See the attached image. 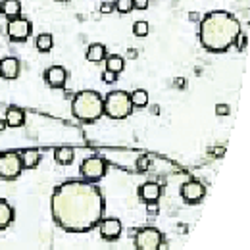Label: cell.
I'll return each mask as SVG.
<instances>
[{
  "instance_id": "cell-1",
  "label": "cell",
  "mask_w": 250,
  "mask_h": 250,
  "mask_svg": "<svg viewBox=\"0 0 250 250\" xmlns=\"http://www.w3.org/2000/svg\"><path fill=\"white\" fill-rule=\"evenodd\" d=\"M52 214L62 229L85 233L102 219L104 198L89 181H68L52 195Z\"/></svg>"
},
{
  "instance_id": "cell-2",
  "label": "cell",
  "mask_w": 250,
  "mask_h": 250,
  "mask_svg": "<svg viewBox=\"0 0 250 250\" xmlns=\"http://www.w3.org/2000/svg\"><path fill=\"white\" fill-rule=\"evenodd\" d=\"M241 33V23L235 16L227 12H210L200 19V42L206 50L223 52Z\"/></svg>"
},
{
  "instance_id": "cell-3",
  "label": "cell",
  "mask_w": 250,
  "mask_h": 250,
  "mask_svg": "<svg viewBox=\"0 0 250 250\" xmlns=\"http://www.w3.org/2000/svg\"><path fill=\"white\" fill-rule=\"evenodd\" d=\"M71 112L79 122H96L104 116V98L94 90H81L73 98Z\"/></svg>"
},
{
  "instance_id": "cell-4",
  "label": "cell",
  "mask_w": 250,
  "mask_h": 250,
  "mask_svg": "<svg viewBox=\"0 0 250 250\" xmlns=\"http://www.w3.org/2000/svg\"><path fill=\"white\" fill-rule=\"evenodd\" d=\"M133 112L129 94L124 90H112L104 98V114L112 120H125Z\"/></svg>"
},
{
  "instance_id": "cell-5",
  "label": "cell",
  "mask_w": 250,
  "mask_h": 250,
  "mask_svg": "<svg viewBox=\"0 0 250 250\" xmlns=\"http://www.w3.org/2000/svg\"><path fill=\"white\" fill-rule=\"evenodd\" d=\"M137 250H160L162 247V233L154 227H144L135 237Z\"/></svg>"
},
{
  "instance_id": "cell-6",
  "label": "cell",
  "mask_w": 250,
  "mask_h": 250,
  "mask_svg": "<svg viewBox=\"0 0 250 250\" xmlns=\"http://www.w3.org/2000/svg\"><path fill=\"white\" fill-rule=\"evenodd\" d=\"M106 173V162L98 156H90V158H85L83 164H81V175L89 183H94V181H100Z\"/></svg>"
},
{
  "instance_id": "cell-7",
  "label": "cell",
  "mask_w": 250,
  "mask_h": 250,
  "mask_svg": "<svg viewBox=\"0 0 250 250\" xmlns=\"http://www.w3.org/2000/svg\"><path fill=\"white\" fill-rule=\"evenodd\" d=\"M21 160L19 154L4 152L0 154V177L2 179H16L21 173Z\"/></svg>"
},
{
  "instance_id": "cell-8",
  "label": "cell",
  "mask_w": 250,
  "mask_h": 250,
  "mask_svg": "<svg viewBox=\"0 0 250 250\" xmlns=\"http://www.w3.org/2000/svg\"><path fill=\"white\" fill-rule=\"evenodd\" d=\"M8 35L12 41H25L31 35V21L23 18H14L8 23Z\"/></svg>"
},
{
  "instance_id": "cell-9",
  "label": "cell",
  "mask_w": 250,
  "mask_h": 250,
  "mask_svg": "<svg viewBox=\"0 0 250 250\" xmlns=\"http://www.w3.org/2000/svg\"><path fill=\"white\" fill-rule=\"evenodd\" d=\"M204 185L202 183H198V181H187L183 187H181V196H183V200L185 202H189V204H196V202H200L202 198H204Z\"/></svg>"
},
{
  "instance_id": "cell-10",
  "label": "cell",
  "mask_w": 250,
  "mask_h": 250,
  "mask_svg": "<svg viewBox=\"0 0 250 250\" xmlns=\"http://www.w3.org/2000/svg\"><path fill=\"white\" fill-rule=\"evenodd\" d=\"M100 227V235L106 241H116L122 235V221L116 217H108V219H100L98 221Z\"/></svg>"
},
{
  "instance_id": "cell-11",
  "label": "cell",
  "mask_w": 250,
  "mask_h": 250,
  "mask_svg": "<svg viewBox=\"0 0 250 250\" xmlns=\"http://www.w3.org/2000/svg\"><path fill=\"white\" fill-rule=\"evenodd\" d=\"M44 79H46L48 87H52V89H62V87L66 85L68 73H66V70H64V68H60V66H52V68H48V70H46Z\"/></svg>"
},
{
  "instance_id": "cell-12",
  "label": "cell",
  "mask_w": 250,
  "mask_h": 250,
  "mask_svg": "<svg viewBox=\"0 0 250 250\" xmlns=\"http://www.w3.org/2000/svg\"><path fill=\"white\" fill-rule=\"evenodd\" d=\"M160 195H162V189H160V185L154 183V181L144 183V185L141 187V191H139V196H141L146 204H148V202H158Z\"/></svg>"
},
{
  "instance_id": "cell-13",
  "label": "cell",
  "mask_w": 250,
  "mask_h": 250,
  "mask_svg": "<svg viewBox=\"0 0 250 250\" xmlns=\"http://www.w3.org/2000/svg\"><path fill=\"white\" fill-rule=\"evenodd\" d=\"M19 73V62L16 58H2L0 60V77L2 79H16Z\"/></svg>"
},
{
  "instance_id": "cell-14",
  "label": "cell",
  "mask_w": 250,
  "mask_h": 250,
  "mask_svg": "<svg viewBox=\"0 0 250 250\" xmlns=\"http://www.w3.org/2000/svg\"><path fill=\"white\" fill-rule=\"evenodd\" d=\"M0 12H2L6 18H10V19L19 18V12H21V2H19V0H4V2L0 4Z\"/></svg>"
},
{
  "instance_id": "cell-15",
  "label": "cell",
  "mask_w": 250,
  "mask_h": 250,
  "mask_svg": "<svg viewBox=\"0 0 250 250\" xmlns=\"http://www.w3.org/2000/svg\"><path fill=\"white\" fill-rule=\"evenodd\" d=\"M54 158H56V162H58V164H62V166H70V164L73 162V158H75V150H73V148H70V146H60V148H56Z\"/></svg>"
},
{
  "instance_id": "cell-16",
  "label": "cell",
  "mask_w": 250,
  "mask_h": 250,
  "mask_svg": "<svg viewBox=\"0 0 250 250\" xmlns=\"http://www.w3.org/2000/svg\"><path fill=\"white\" fill-rule=\"evenodd\" d=\"M19 160H21V166L23 167H35L41 160V152L35 150V148H27L19 154Z\"/></svg>"
},
{
  "instance_id": "cell-17",
  "label": "cell",
  "mask_w": 250,
  "mask_h": 250,
  "mask_svg": "<svg viewBox=\"0 0 250 250\" xmlns=\"http://www.w3.org/2000/svg\"><path fill=\"white\" fill-rule=\"evenodd\" d=\"M6 124H8V127H21V125L25 124V114H23V110H19V108H10V110L6 112Z\"/></svg>"
},
{
  "instance_id": "cell-18",
  "label": "cell",
  "mask_w": 250,
  "mask_h": 250,
  "mask_svg": "<svg viewBox=\"0 0 250 250\" xmlns=\"http://www.w3.org/2000/svg\"><path fill=\"white\" fill-rule=\"evenodd\" d=\"M104 56H106V46L100 44V42L90 44L89 50H87V60H89V62H102Z\"/></svg>"
},
{
  "instance_id": "cell-19",
  "label": "cell",
  "mask_w": 250,
  "mask_h": 250,
  "mask_svg": "<svg viewBox=\"0 0 250 250\" xmlns=\"http://www.w3.org/2000/svg\"><path fill=\"white\" fill-rule=\"evenodd\" d=\"M14 219V210L6 200H0V229H6Z\"/></svg>"
},
{
  "instance_id": "cell-20",
  "label": "cell",
  "mask_w": 250,
  "mask_h": 250,
  "mask_svg": "<svg viewBox=\"0 0 250 250\" xmlns=\"http://www.w3.org/2000/svg\"><path fill=\"white\" fill-rule=\"evenodd\" d=\"M129 98H131V104L137 108H144L148 104V92L144 89H137L133 94H129Z\"/></svg>"
},
{
  "instance_id": "cell-21",
  "label": "cell",
  "mask_w": 250,
  "mask_h": 250,
  "mask_svg": "<svg viewBox=\"0 0 250 250\" xmlns=\"http://www.w3.org/2000/svg\"><path fill=\"white\" fill-rule=\"evenodd\" d=\"M35 46H37L41 52H48V50L54 46V39H52V35H48V33H41V35L37 37Z\"/></svg>"
},
{
  "instance_id": "cell-22",
  "label": "cell",
  "mask_w": 250,
  "mask_h": 250,
  "mask_svg": "<svg viewBox=\"0 0 250 250\" xmlns=\"http://www.w3.org/2000/svg\"><path fill=\"white\" fill-rule=\"evenodd\" d=\"M124 58H120V56H110L108 60H106V70H110V71H114V73H122L124 71Z\"/></svg>"
},
{
  "instance_id": "cell-23",
  "label": "cell",
  "mask_w": 250,
  "mask_h": 250,
  "mask_svg": "<svg viewBox=\"0 0 250 250\" xmlns=\"http://www.w3.org/2000/svg\"><path fill=\"white\" fill-rule=\"evenodd\" d=\"M148 31H150V25H148L146 21H137V23L133 25V33H135L137 37H146Z\"/></svg>"
},
{
  "instance_id": "cell-24",
  "label": "cell",
  "mask_w": 250,
  "mask_h": 250,
  "mask_svg": "<svg viewBox=\"0 0 250 250\" xmlns=\"http://www.w3.org/2000/svg\"><path fill=\"white\" fill-rule=\"evenodd\" d=\"M114 8L120 12V14H129L133 10V0H116Z\"/></svg>"
},
{
  "instance_id": "cell-25",
  "label": "cell",
  "mask_w": 250,
  "mask_h": 250,
  "mask_svg": "<svg viewBox=\"0 0 250 250\" xmlns=\"http://www.w3.org/2000/svg\"><path fill=\"white\" fill-rule=\"evenodd\" d=\"M233 44H237V48H239V50H245V48H247V44H249V37H247V35H243V33H239Z\"/></svg>"
},
{
  "instance_id": "cell-26",
  "label": "cell",
  "mask_w": 250,
  "mask_h": 250,
  "mask_svg": "<svg viewBox=\"0 0 250 250\" xmlns=\"http://www.w3.org/2000/svg\"><path fill=\"white\" fill-rule=\"evenodd\" d=\"M116 75H118V73H114V71H110V70H106V71H104V73H102V81H104V83H116V79H118V77H116Z\"/></svg>"
},
{
  "instance_id": "cell-27",
  "label": "cell",
  "mask_w": 250,
  "mask_h": 250,
  "mask_svg": "<svg viewBox=\"0 0 250 250\" xmlns=\"http://www.w3.org/2000/svg\"><path fill=\"white\" fill-rule=\"evenodd\" d=\"M100 10H102V14H112L116 8H114V2L104 0V2H102V6H100Z\"/></svg>"
},
{
  "instance_id": "cell-28",
  "label": "cell",
  "mask_w": 250,
  "mask_h": 250,
  "mask_svg": "<svg viewBox=\"0 0 250 250\" xmlns=\"http://www.w3.org/2000/svg\"><path fill=\"white\" fill-rule=\"evenodd\" d=\"M215 114L217 116H227L229 114V106L227 104H217L215 106Z\"/></svg>"
},
{
  "instance_id": "cell-29",
  "label": "cell",
  "mask_w": 250,
  "mask_h": 250,
  "mask_svg": "<svg viewBox=\"0 0 250 250\" xmlns=\"http://www.w3.org/2000/svg\"><path fill=\"white\" fill-rule=\"evenodd\" d=\"M133 8H137V10H146V8H148V0H133Z\"/></svg>"
},
{
  "instance_id": "cell-30",
  "label": "cell",
  "mask_w": 250,
  "mask_h": 250,
  "mask_svg": "<svg viewBox=\"0 0 250 250\" xmlns=\"http://www.w3.org/2000/svg\"><path fill=\"white\" fill-rule=\"evenodd\" d=\"M189 19H191V21H200L202 18H200L198 12H191V14H189Z\"/></svg>"
},
{
  "instance_id": "cell-31",
  "label": "cell",
  "mask_w": 250,
  "mask_h": 250,
  "mask_svg": "<svg viewBox=\"0 0 250 250\" xmlns=\"http://www.w3.org/2000/svg\"><path fill=\"white\" fill-rule=\"evenodd\" d=\"M139 166H141V169L144 171V167H146V158H141V160H139Z\"/></svg>"
},
{
  "instance_id": "cell-32",
  "label": "cell",
  "mask_w": 250,
  "mask_h": 250,
  "mask_svg": "<svg viewBox=\"0 0 250 250\" xmlns=\"http://www.w3.org/2000/svg\"><path fill=\"white\" fill-rule=\"evenodd\" d=\"M8 127V124H6V120H0V131H4Z\"/></svg>"
},
{
  "instance_id": "cell-33",
  "label": "cell",
  "mask_w": 250,
  "mask_h": 250,
  "mask_svg": "<svg viewBox=\"0 0 250 250\" xmlns=\"http://www.w3.org/2000/svg\"><path fill=\"white\" fill-rule=\"evenodd\" d=\"M127 54H129V58H135V56H137V52H135V50H129Z\"/></svg>"
},
{
  "instance_id": "cell-34",
  "label": "cell",
  "mask_w": 250,
  "mask_h": 250,
  "mask_svg": "<svg viewBox=\"0 0 250 250\" xmlns=\"http://www.w3.org/2000/svg\"><path fill=\"white\" fill-rule=\"evenodd\" d=\"M2 2H4V0H0V4H2Z\"/></svg>"
}]
</instances>
